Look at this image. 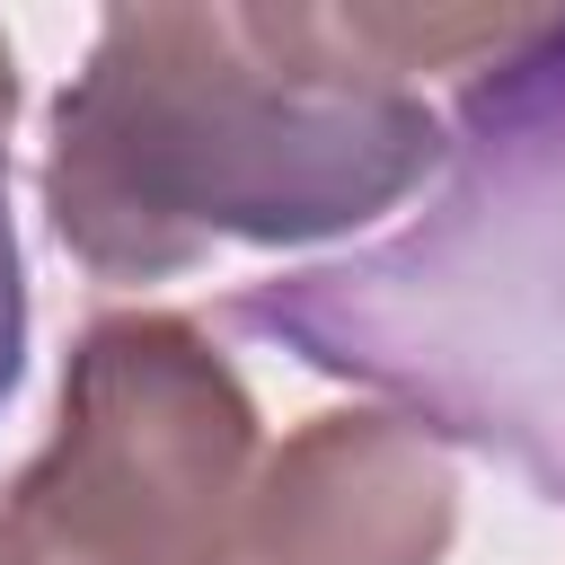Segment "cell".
Masks as SVG:
<instances>
[{
  "label": "cell",
  "mask_w": 565,
  "mask_h": 565,
  "mask_svg": "<svg viewBox=\"0 0 565 565\" xmlns=\"http://www.w3.org/2000/svg\"><path fill=\"white\" fill-rule=\"evenodd\" d=\"M256 468V406L194 318L132 309L71 344L62 415L0 494V565H203Z\"/></svg>",
  "instance_id": "3957f363"
},
{
  "label": "cell",
  "mask_w": 565,
  "mask_h": 565,
  "mask_svg": "<svg viewBox=\"0 0 565 565\" xmlns=\"http://www.w3.org/2000/svg\"><path fill=\"white\" fill-rule=\"evenodd\" d=\"M459 530L450 459L388 406L309 415L265 450L203 565H441Z\"/></svg>",
  "instance_id": "277c9868"
},
{
  "label": "cell",
  "mask_w": 565,
  "mask_h": 565,
  "mask_svg": "<svg viewBox=\"0 0 565 565\" xmlns=\"http://www.w3.org/2000/svg\"><path fill=\"white\" fill-rule=\"evenodd\" d=\"M441 115L424 212L344 265L238 291L230 327L565 503V9L521 18Z\"/></svg>",
  "instance_id": "7a4b0ae2"
},
{
  "label": "cell",
  "mask_w": 565,
  "mask_h": 565,
  "mask_svg": "<svg viewBox=\"0 0 565 565\" xmlns=\"http://www.w3.org/2000/svg\"><path fill=\"white\" fill-rule=\"evenodd\" d=\"M450 159V115L371 9H115L53 97L44 212L97 282H168L221 247L344 238Z\"/></svg>",
  "instance_id": "6da1fadb"
},
{
  "label": "cell",
  "mask_w": 565,
  "mask_h": 565,
  "mask_svg": "<svg viewBox=\"0 0 565 565\" xmlns=\"http://www.w3.org/2000/svg\"><path fill=\"white\" fill-rule=\"evenodd\" d=\"M26 371V274H18V230H9V159H0V406Z\"/></svg>",
  "instance_id": "5b68a950"
},
{
  "label": "cell",
  "mask_w": 565,
  "mask_h": 565,
  "mask_svg": "<svg viewBox=\"0 0 565 565\" xmlns=\"http://www.w3.org/2000/svg\"><path fill=\"white\" fill-rule=\"evenodd\" d=\"M9 115H18V71H9V35H0V141H9Z\"/></svg>",
  "instance_id": "8992f818"
}]
</instances>
